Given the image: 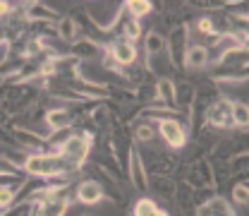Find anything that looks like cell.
Listing matches in <instances>:
<instances>
[{"instance_id":"1","label":"cell","mask_w":249,"mask_h":216,"mask_svg":"<svg viewBox=\"0 0 249 216\" xmlns=\"http://www.w3.org/2000/svg\"><path fill=\"white\" fill-rule=\"evenodd\" d=\"M22 166L29 176H38V178H51V176L74 168V163L67 161L62 154H31L24 158Z\"/></svg>"},{"instance_id":"2","label":"cell","mask_w":249,"mask_h":216,"mask_svg":"<svg viewBox=\"0 0 249 216\" xmlns=\"http://www.w3.org/2000/svg\"><path fill=\"white\" fill-rule=\"evenodd\" d=\"M89 149H91V142H89L87 137L72 135V137H67V139H65L60 154L65 156L67 161H72L74 166H79V163H82V161L89 156Z\"/></svg>"},{"instance_id":"3","label":"cell","mask_w":249,"mask_h":216,"mask_svg":"<svg viewBox=\"0 0 249 216\" xmlns=\"http://www.w3.org/2000/svg\"><path fill=\"white\" fill-rule=\"evenodd\" d=\"M158 130H160L163 139H165L170 147H175V149L185 147L187 132H185V127L178 123V120H173V118H163V120H160V125H158Z\"/></svg>"},{"instance_id":"4","label":"cell","mask_w":249,"mask_h":216,"mask_svg":"<svg viewBox=\"0 0 249 216\" xmlns=\"http://www.w3.org/2000/svg\"><path fill=\"white\" fill-rule=\"evenodd\" d=\"M110 58L115 62H120V65H132V62L137 60V48H134L132 41L118 39V41L110 43Z\"/></svg>"},{"instance_id":"5","label":"cell","mask_w":249,"mask_h":216,"mask_svg":"<svg viewBox=\"0 0 249 216\" xmlns=\"http://www.w3.org/2000/svg\"><path fill=\"white\" fill-rule=\"evenodd\" d=\"M187 27H178L170 34V60L175 65H185V53H187Z\"/></svg>"},{"instance_id":"6","label":"cell","mask_w":249,"mask_h":216,"mask_svg":"<svg viewBox=\"0 0 249 216\" xmlns=\"http://www.w3.org/2000/svg\"><path fill=\"white\" fill-rule=\"evenodd\" d=\"M209 123L218 127H232V103L230 101H218L209 108Z\"/></svg>"},{"instance_id":"7","label":"cell","mask_w":249,"mask_h":216,"mask_svg":"<svg viewBox=\"0 0 249 216\" xmlns=\"http://www.w3.org/2000/svg\"><path fill=\"white\" fill-rule=\"evenodd\" d=\"M101 197H103V187L96 180H84L77 187V199L82 204H96V202H101Z\"/></svg>"},{"instance_id":"8","label":"cell","mask_w":249,"mask_h":216,"mask_svg":"<svg viewBox=\"0 0 249 216\" xmlns=\"http://www.w3.org/2000/svg\"><path fill=\"white\" fill-rule=\"evenodd\" d=\"M196 216H235V212L228 207V202L223 197H213L211 202H206L196 209Z\"/></svg>"},{"instance_id":"9","label":"cell","mask_w":249,"mask_h":216,"mask_svg":"<svg viewBox=\"0 0 249 216\" xmlns=\"http://www.w3.org/2000/svg\"><path fill=\"white\" fill-rule=\"evenodd\" d=\"M129 158H132V161H129L132 183H134V187H139V190H146V187H149V180H146V168H144V161H142L139 152L132 149V156H129Z\"/></svg>"},{"instance_id":"10","label":"cell","mask_w":249,"mask_h":216,"mask_svg":"<svg viewBox=\"0 0 249 216\" xmlns=\"http://www.w3.org/2000/svg\"><path fill=\"white\" fill-rule=\"evenodd\" d=\"M46 123L48 127L53 130V132H60V130H67L70 125H72V116L67 113V111H58V108H53V111H48L46 113Z\"/></svg>"},{"instance_id":"11","label":"cell","mask_w":249,"mask_h":216,"mask_svg":"<svg viewBox=\"0 0 249 216\" xmlns=\"http://www.w3.org/2000/svg\"><path fill=\"white\" fill-rule=\"evenodd\" d=\"M27 17L38 20V22H58V12L51 10L48 5H41V2H31L29 10H27Z\"/></svg>"},{"instance_id":"12","label":"cell","mask_w":249,"mask_h":216,"mask_svg":"<svg viewBox=\"0 0 249 216\" xmlns=\"http://www.w3.org/2000/svg\"><path fill=\"white\" fill-rule=\"evenodd\" d=\"M156 94H158V98H160L165 106H175V101H178L175 84H173V79H168V77L158 79V84H156Z\"/></svg>"},{"instance_id":"13","label":"cell","mask_w":249,"mask_h":216,"mask_svg":"<svg viewBox=\"0 0 249 216\" xmlns=\"http://www.w3.org/2000/svg\"><path fill=\"white\" fill-rule=\"evenodd\" d=\"M185 62L189 67H204L209 62V51L206 46H189L185 53Z\"/></svg>"},{"instance_id":"14","label":"cell","mask_w":249,"mask_h":216,"mask_svg":"<svg viewBox=\"0 0 249 216\" xmlns=\"http://www.w3.org/2000/svg\"><path fill=\"white\" fill-rule=\"evenodd\" d=\"M77 31H79V24L72 17H60L58 20V36H60L62 41H74L77 39Z\"/></svg>"},{"instance_id":"15","label":"cell","mask_w":249,"mask_h":216,"mask_svg":"<svg viewBox=\"0 0 249 216\" xmlns=\"http://www.w3.org/2000/svg\"><path fill=\"white\" fill-rule=\"evenodd\" d=\"M65 212H67L65 197H53V199L43 202V207H41V216H65Z\"/></svg>"},{"instance_id":"16","label":"cell","mask_w":249,"mask_h":216,"mask_svg":"<svg viewBox=\"0 0 249 216\" xmlns=\"http://www.w3.org/2000/svg\"><path fill=\"white\" fill-rule=\"evenodd\" d=\"M163 48H165V39L160 36V34H156L151 31L149 36H146V56H149V60L158 56V53H163Z\"/></svg>"},{"instance_id":"17","label":"cell","mask_w":249,"mask_h":216,"mask_svg":"<svg viewBox=\"0 0 249 216\" xmlns=\"http://www.w3.org/2000/svg\"><path fill=\"white\" fill-rule=\"evenodd\" d=\"M134 216H165V214L158 212V207L154 204V199L142 197V199L134 204Z\"/></svg>"},{"instance_id":"18","label":"cell","mask_w":249,"mask_h":216,"mask_svg":"<svg viewBox=\"0 0 249 216\" xmlns=\"http://www.w3.org/2000/svg\"><path fill=\"white\" fill-rule=\"evenodd\" d=\"M124 5H127V10L132 12V20L149 15L151 7H154V2H149V0H129V2H124Z\"/></svg>"},{"instance_id":"19","label":"cell","mask_w":249,"mask_h":216,"mask_svg":"<svg viewBox=\"0 0 249 216\" xmlns=\"http://www.w3.org/2000/svg\"><path fill=\"white\" fill-rule=\"evenodd\" d=\"M232 125H237V127L249 125V108L245 103H232Z\"/></svg>"},{"instance_id":"20","label":"cell","mask_w":249,"mask_h":216,"mask_svg":"<svg viewBox=\"0 0 249 216\" xmlns=\"http://www.w3.org/2000/svg\"><path fill=\"white\" fill-rule=\"evenodd\" d=\"M124 36H127V41H137L142 36V24L137 20H127L124 22Z\"/></svg>"},{"instance_id":"21","label":"cell","mask_w":249,"mask_h":216,"mask_svg":"<svg viewBox=\"0 0 249 216\" xmlns=\"http://www.w3.org/2000/svg\"><path fill=\"white\" fill-rule=\"evenodd\" d=\"M232 199H235L237 204H247L249 202V190L245 183H237V185L232 187Z\"/></svg>"},{"instance_id":"22","label":"cell","mask_w":249,"mask_h":216,"mask_svg":"<svg viewBox=\"0 0 249 216\" xmlns=\"http://www.w3.org/2000/svg\"><path fill=\"white\" fill-rule=\"evenodd\" d=\"M15 202V187H0V212Z\"/></svg>"},{"instance_id":"23","label":"cell","mask_w":249,"mask_h":216,"mask_svg":"<svg viewBox=\"0 0 249 216\" xmlns=\"http://www.w3.org/2000/svg\"><path fill=\"white\" fill-rule=\"evenodd\" d=\"M98 46L91 43V41H84V43H77L74 46V56H96Z\"/></svg>"},{"instance_id":"24","label":"cell","mask_w":249,"mask_h":216,"mask_svg":"<svg viewBox=\"0 0 249 216\" xmlns=\"http://www.w3.org/2000/svg\"><path fill=\"white\" fill-rule=\"evenodd\" d=\"M137 139L139 142H151L154 139V127L151 125H139L137 127Z\"/></svg>"},{"instance_id":"25","label":"cell","mask_w":249,"mask_h":216,"mask_svg":"<svg viewBox=\"0 0 249 216\" xmlns=\"http://www.w3.org/2000/svg\"><path fill=\"white\" fill-rule=\"evenodd\" d=\"M199 31H201V34H213L216 27H213L211 20H199Z\"/></svg>"},{"instance_id":"26","label":"cell","mask_w":249,"mask_h":216,"mask_svg":"<svg viewBox=\"0 0 249 216\" xmlns=\"http://www.w3.org/2000/svg\"><path fill=\"white\" fill-rule=\"evenodd\" d=\"M7 56H10V41H0V65L7 60Z\"/></svg>"},{"instance_id":"27","label":"cell","mask_w":249,"mask_h":216,"mask_svg":"<svg viewBox=\"0 0 249 216\" xmlns=\"http://www.w3.org/2000/svg\"><path fill=\"white\" fill-rule=\"evenodd\" d=\"M7 12H10V2L0 0V17H2V15H7Z\"/></svg>"},{"instance_id":"28","label":"cell","mask_w":249,"mask_h":216,"mask_svg":"<svg viewBox=\"0 0 249 216\" xmlns=\"http://www.w3.org/2000/svg\"><path fill=\"white\" fill-rule=\"evenodd\" d=\"M22 214H24V209H12L10 214H5V216H22Z\"/></svg>"}]
</instances>
